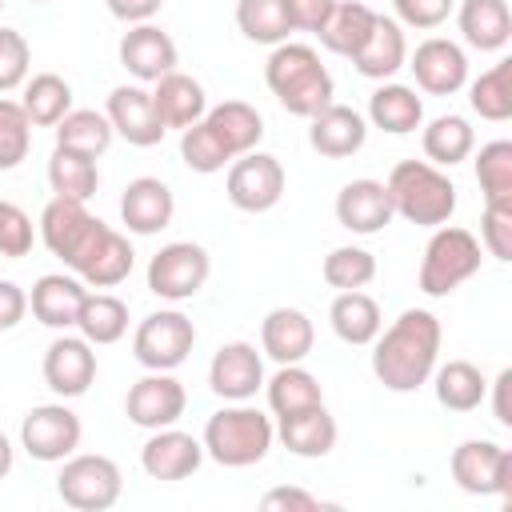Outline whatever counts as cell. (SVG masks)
Instances as JSON below:
<instances>
[{
	"label": "cell",
	"mask_w": 512,
	"mask_h": 512,
	"mask_svg": "<svg viewBox=\"0 0 512 512\" xmlns=\"http://www.w3.org/2000/svg\"><path fill=\"white\" fill-rule=\"evenodd\" d=\"M368 120L372 128L380 132H392V136H408L424 124V100L416 96V88L408 84H380L372 96H368Z\"/></svg>",
	"instance_id": "30"
},
{
	"label": "cell",
	"mask_w": 512,
	"mask_h": 512,
	"mask_svg": "<svg viewBox=\"0 0 512 512\" xmlns=\"http://www.w3.org/2000/svg\"><path fill=\"white\" fill-rule=\"evenodd\" d=\"M192 344H196V324L176 308H160V312H152L136 324L132 356L148 372H172L188 360Z\"/></svg>",
	"instance_id": "8"
},
{
	"label": "cell",
	"mask_w": 512,
	"mask_h": 512,
	"mask_svg": "<svg viewBox=\"0 0 512 512\" xmlns=\"http://www.w3.org/2000/svg\"><path fill=\"white\" fill-rule=\"evenodd\" d=\"M356 72L364 80H388L396 76L404 64H408V40H404V28L392 20V16H380L376 12V24L368 32V40L360 44V52L352 56Z\"/></svg>",
	"instance_id": "26"
},
{
	"label": "cell",
	"mask_w": 512,
	"mask_h": 512,
	"mask_svg": "<svg viewBox=\"0 0 512 512\" xmlns=\"http://www.w3.org/2000/svg\"><path fill=\"white\" fill-rule=\"evenodd\" d=\"M264 392H268V408H272L276 420L292 416V412H304L312 404H324L320 380L300 364H280L272 372V380H264Z\"/></svg>",
	"instance_id": "34"
},
{
	"label": "cell",
	"mask_w": 512,
	"mask_h": 512,
	"mask_svg": "<svg viewBox=\"0 0 512 512\" xmlns=\"http://www.w3.org/2000/svg\"><path fill=\"white\" fill-rule=\"evenodd\" d=\"M452 480L468 496H508L512 492V452L496 440H464L452 460Z\"/></svg>",
	"instance_id": "11"
},
{
	"label": "cell",
	"mask_w": 512,
	"mask_h": 512,
	"mask_svg": "<svg viewBox=\"0 0 512 512\" xmlns=\"http://www.w3.org/2000/svg\"><path fill=\"white\" fill-rule=\"evenodd\" d=\"M420 144H424L428 164H436V168H452V164H460V160L472 156V148H476V132H472V124H468L464 116H452V112H448V116H436V120L424 128Z\"/></svg>",
	"instance_id": "36"
},
{
	"label": "cell",
	"mask_w": 512,
	"mask_h": 512,
	"mask_svg": "<svg viewBox=\"0 0 512 512\" xmlns=\"http://www.w3.org/2000/svg\"><path fill=\"white\" fill-rule=\"evenodd\" d=\"M188 408V392L172 372H148L140 376L124 396V416L136 428H172Z\"/></svg>",
	"instance_id": "13"
},
{
	"label": "cell",
	"mask_w": 512,
	"mask_h": 512,
	"mask_svg": "<svg viewBox=\"0 0 512 512\" xmlns=\"http://www.w3.org/2000/svg\"><path fill=\"white\" fill-rule=\"evenodd\" d=\"M440 340V320L428 308H404L372 340V376L388 392H416L440 364Z\"/></svg>",
	"instance_id": "2"
},
{
	"label": "cell",
	"mask_w": 512,
	"mask_h": 512,
	"mask_svg": "<svg viewBox=\"0 0 512 512\" xmlns=\"http://www.w3.org/2000/svg\"><path fill=\"white\" fill-rule=\"evenodd\" d=\"M120 64L140 84H156L164 72L176 68V40L156 24H132L120 36Z\"/></svg>",
	"instance_id": "20"
},
{
	"label": "cell",
	"mask_w": 512,
	"mask_h": 512,
	"mask_svg": "<svg viewBox=\"0 0 512 512\" xmlns=\"http://www.w3.org/2000/svg\"><path fill=\"white\" fill-rule=\"evenodd\" d=\"M180 160H184L192 172H200V176L224 172V164H232L228 148L220 144V136H216L204 120H196V124H188V128L180 132Z\"/></svg>",
	"instance_id": "43"
},
{
	"label": "cell",
	"mask_w": 512,
	"mask_h": 512,
	"mask_svg": "<svg viewBox=\"0 0 512 512\" xmlns=\"http://www.w3.org/2000/svg\"><path fill=\"white\" fill-rule=\"evenodd\" d=\"M328 324H332V332L344 344H356L360 348V344H372L376 340V332L384 328V316H380V304L368 292L352 288V292H336V300L328 308Z\"/></svg>",
	"instance_id": "31"
},
{
	"label": "cell",
	"mask_w": 512,
	"mask_h": 512,
	"mask_svg": "<svg viewBox=\"0 0 512 512\" xmlns=\"http://www.w3.org/2000/svg\"><path fill=\"white\" fill-rule=\"evenodd\" d=\"M112 124L104 112L96 108H72L60 124H56V148H68V152H80V156H104L108 144H112Z\"/></svg>",
	"instance_id": "38"
},
{
	"label": "cell",
	"mask_w": 512,
	"mask_h": 512,
	"mask_svg": "<svg viewBox=\"0 0 512 512\" xmlns=\"http://www.w3.org/2000/svg\"><path fill=\"white\" fill-rule=\"evenodd\" d=\"M264 84L292 116H304V120L328 108L336 96L332 72L320 64V52L312 44H292V40L276 44L272 56L264 60Z\"/></svg>",
	"instance_id": "3"
},
{
	"label": "cell",
	"mask_w": 512,
	"mask_h": 512,
	"mask_svg": "<svg viewBox=\"0 0 512 512\" xmlns=\"http://www.w3.org/2000/svg\"><path fill=\"white\" fill-rule=\"evenodd\" d=\"M480 240L468 228L456 224H440L432 232V240L424 244V260H420V292L424 296H448L456 292L464 280H472L480 272Z\"/></svg>",
	"instance_id": "6"
},
{
	"label": "cell",
	"mask_w": 512,
	"mask_h": 512,
	"mask_svg": "<svg viewBox=\"0 0 512 512\" xmlns=\"http://www.w3.org/2000/svg\"><path fill=\"white\" fill-rule=\"evenodd\" d=\"M152 104H156L164 128H180V132H184L188 124L204 120V112H208L204 84L192 80L188 72H176V68L164 72V76L156 80V88H152Z\"/></svg>",
	"instance_id": "28"
},
{
	"label": "cell",
	"mask_w": 512,
	"mask_h": 512,
	"mask_svg": "<svg viewBox=\"0 0 512 512\" xmlns=\"http://www.w3.org/2000/svg\"><path fill=\"white\" fill-rule=\"evenodd\" d=\"M456 24L468 48L476 52H500L512 40V8L508 0H460Z\"/></svg>",
	"instance_id": "27"
},
{
	"label": "cell",
	"mask_w": 512,
	"mask_h": 512,
	"mask_svg": "<svg viewBox=\"0 0 512 512\" xmlns=\"http://www.w3.org/2000/svg\"><path fill=\"white\" fill-rule=\"evenodd\" d=\"M224 192H228L232 208H240V212H268L284 196V164L276 156L252 148L228 164Z\"/></svg>",
	"instance_id": "12"
},
{
	"label": "cell",
	"mask_w": 512,
	"mask_h": 512,
	"mask_svg": "<svg viewBox=\"0 0 512 512\" xmlns=\"http://www.w3.org/2000/svg\"><path fill=\"white\" fill-rule=\"evenodd\" d=\"M316 344V328L300 308H272L260 320V348L276 364H300Z\"/></svg>",
	"instance_id": "24"
},
{
	"label": "cell",
	"mask_w": 512,
	"mask_h": 512,
	"mask_svg": "<svg viewBox=\"0 0 512 512\" xmlns=\"http://www.w3.org/2000/svg\"><path fill=\"white\" fill-rule=\"evenodd\" d=\"M480 248L496 260H512V200H484L480 216Z\"/></svg>",
	"instance_id": "46"
},
{
	"label": "cell",
	"mask_w": 512,
	"mask_h": 512,
	"mask_svg": "<svg viewBox=\"0 0 512 512\" xmlns=\"http://www.w3.org/2000/svg\"><path fill=\"white\" fill-rule=\"evenodd\" d=\"M276 440L272 416H264L260 408L232 400L228 408L212 412L204 424V456H212L220 468H252L268 456Z\"/></svg>",
	"instance_id": "5"
},
{
	"label": "cell",
	"mask_w": 512,
	"mask_h": 512,
	"mask_svg": "<svg viewBox=\"0 0 512 512\" xmlns=\"http://www.w3.org/2000/svg\"><path fill=\"white\" fill-rule=\"evenodd\" d=\"M392 8H396V24L400 28L428 32V28H440L452 16L456 0H392Z\"/></svg>",
	"instance_id": "49"
},
{
	"label": "cell",
	"mask_w": 512,
	"mask_h": 512,
	"mask_svg": "<svg viewBox=\"0 0 512 512\" xmlns=\"http://www.w3.org/2000/svg\"><path fill=\"white\" fill-rule=\"evenodd\" d=\"M372 24H376V12H372L368 4H360V0H336L332 16L320 24L316 36H320V44H324L328 52L352 60V56L360 52V44L368 40Z\"/></svg>",
	"instance_id": "33"
},
{
	"label": "cell",
	"mask_w": 512,
	"mask_h": 512,
	"mask_svg": "<svg viewBox=\"0 0 512 512\" xmlns=\"http://www.w3.org/2000/svg\"><path fill=\"white\" fill-rule=\"evenodd\" d=\"M408 68L416 76V84L432 96H452L468 84V56L456 40L448 36H428L416 44V52L408 56Z\"/></svg>",
	"instance_id": "15"
},
{
	"label": "cell",
	"mask_w": 512,
	"mask_h": 512,
	"mask_svg": "<svg viewBox=\"0 0 512 512\" xmlns=\"http://www.w3.org/2000/svg\"><path fill=\"white\" fill-rule=\"evenodd\" d=\"M384 188L392 200V216H404L408 224L440 228L456 212V184L448 180L444 168H436L428 160H400L388 172Z\"/></svg>",
	"instance_id": "4"
},
{
	"label": "cell",
	"mask_w": 512,
	"mask_h": 512,
	"mask_svg": "<svg viewBox=\"0 0 512 512\" xmlns=\"http://www.w3.org/2000/svg\"><path fill=\"white\" fill-rule=\"evenodd\" d=\"M236 24L252 44H284L292 24L284 0H236Z\"/></svg>",
	"instance_id": "41"
},
{
	"label": "cell",
	"mask_w": 512,
	"mask_h": 512,
	"mask_svg": "<svg viewBox=\"0 0 512 512\" xmlns=\"http://www.w3.org/2000/svg\"><path fill=\"white\" fill-rule=\"evenodd\" d=\"M364 140H368V124H364V116L356 112V108H348V104H328V108H320L316 116H308V144L320 152V156H328V160H344V156H356L360 148H364Z\"/></svg>",
	"instance_id": "22"
},
{
	"label": "cell",
	"mask_w": 512,
	"mask_h": 512,
	"mask_svg": "<svg viewBox=\"0 0 512 512\" xmlns=\"http://www.w3.org/2000/svg\"><path fill=\"white\" fill-rule=\"evenodd\" d=\"M12 460H16V452H12V440L0 432V480L12 472Z\"/></svg>",
	"instance_id": "55"
},
{
	"label": "cell",
	"mask_w": 512,
	"mask_h": 512,
	"mask_svg": "<svg viewBox=\"0 0 512 512\" xmlns=\"http://www.w3.org/2000/svg\"><path fill=\"white\" fill-rule=\"evenodd\" d=\"M20 108L32 120V128H56L72 112V88L56 72H36L32 80H24Z\"/></svg>",
	"instance_id": "35"
},
{
	"label": "cell",
	"mask_w": 512,
	"mask_h": 512,
	"mask_svg": "<svg viewBox=\"0 0 512 512\" xmlns=\"http://www.w3.org/2000/svg\"><path fill=\"white\" fill-rule=\"evenodd\" d=\"M108 124L116 136H124L132 148H152L164 140V120L152 104V88L144 84H120L108 92V108H104Z\"/></svg>",
	"instance_id": "14"
},
{
	"label": "cell",
	"mask_w": 512,
	"mask_h": 512,
	"mask_svg": "<svg viewBox=\"0 0 512 512\" xmlns=\"http://www.w3.org/2000/svg\"><path fill=\"white\" fill-rule=\"evenodd\" d=\"M476 184L484 200H512V140H492L480 148Z\"/></svg>",
	"instance_id": "45"
},
{
	"label": "cell",
	"mask_w": 512,
	"mask_h": 512,
	"mask_svg": "<svg viewBox=\"0 0 512 512\" xmlns=\"http://www.w3.org/2000/svg\"><path fill=\"white\" fill-rule=\"evenodd\" d=\"M432 388H436V400L448 408V412H472L484 404L488 396V380L476 364L468 360H448V364H436L432 368Z\"/></svg>",
	"instance_id": "32"
},
{
	"label": "cell",
	"mask_w": 512,
	"mask_h": 512,
	"mask_svg": "<svg viewBox=\"0 0 512 512\" xmlns=\"http://www.w3.org/2000/svg\"><path fill=\"white\" fill-rule=\"evenodd\" d=\"M104 4H108V12H112L116 20H124V24H148V20L160 12L164 0H104Z\"/></svg>",
	"instance_id": "53"
},
{
	"label": "cell",
	"mask_w": 512,
	"mask_h": 512,
	"mask_svg": "<svg viewBox=\"0 0 512 512\" xmlns=\"http://www.w3.org/2000/svg\"><path fill=\"white\" fill-rule=\"evenodd\" d=\"M468 104L480 120H492V124L512 120V60H500L488 72H480L468 84Z\"/></svg>",
	"instance_id": "39"
},
{
	"label": "cell",
	"mask_w": 512,
	"mask_h": 512,
	"mask_svg": "<svg viewBox=\"0 0 512 512\" xmlns=\"http://www.w3.org/2000/svg\"><path fill=\"white\" fill-rule=\"evenodd\" d=\"M208 388L220 400H252L264 388V360H260L256 344H248V340L220 344L208 364Z\"/></svg>",
	"instance_id": "16"
},
{
	"label": "cell",
	"mask_w": 512,
	"mask_h": 512,
	"mask_svg": "<svg viewBox=\"0 0 512 512\" xmlns=\"http://www.w3.org/2000/svg\"><path fill=\"white\" fill-rule=\"evenodd\" d=\"M200 460H204V444L180 428H156L140 448V468L152 480H168V484L192 476Z\"/></svg>",
	"instance_id": "19"
},
{
	"label": "cell",
	"mask_w": 512,
	"mask_h": 512,
	"mask_svg": "<svg viewBox=\"0 0 512 512\" xmlns=\"http://www.w3.org/2000/svg\"><path fill=\"white\" fill-rule=\"evenodd\" d=\"M276 436H280V444H284L292 456H300V460H320V456H328V452L336 448L340 428H336V420H332V412H328L324 404H312V408H304V412L280 416Z\"/></svg>",
	"instance_id": "25"
},
{
	"label": "cell",
	"mask_w": 512,
	"mask_h": 512,
	"mask_svg": "<svg viewBox=\"0 0 512 512\" xmlns=\"http://www.w3.org/2000/svg\"><path fill=\"white\" fill-rule=\"evenodd\" d=\"M336 220L340 228L356 232V236H376L380 228L392 224V200H388V188L384 180H348L340 192H336Z\"/></svg>",
	"instance_id": "18"
},
{
	"label": "cell",
	"mask_w": 512,
	"mask_h": 512,
	"mask_svg": "<svg viewBox=\"0 0 512 512\" xmlns=\"http://www.w3.org/2000/svg\"><path fill=\"white\" fill-rule=\"evenodd\" d=\"M84 424L68 404H36L20 420V444L40 464H60L80 448Z\"/></svg>",
	"instance_id": "10"
},
{
	"label": "cell",
	"mask_w": 512,
	"mask_h": 512,
	"mask_svg": "<svg viewBox=\"0 0 512 512\" xmlns=\"http://www.w3.org/2000/svg\"><path fill=\"white\" fill-rule=\"evenodd\" d=\"M320 276H324V284L336 288V292L364 288V284H372V276H376V256H372L368 248L340 244V248H332V252L324 256Z\"/></svg>",
	"instance_id": "42"
},
{
	"label": "cell",
	"mask_w": 512,
	"mask_h": 512,
	"mask_svg": "<svg viewBox=\"0 0 512 512\" xmlns=\"http://www.w3.org/2000/svg\"><path fill=\"white\" fill-rule=\"evenodd\" d=\"M32 216L12 204V200H0V256L8 260H20L32 252Z\"/></svg>",
	"instance_id": "48"
},
{
	"label": "cell",
	"mask_w": 512,
	"mask_h": 512,
	"mask_svg": "<svg viewBox=\"0 0 512 512\" xmlns=\"http://www.w3.org/2000/svg\"><path fill=\"white\" fill-rule=\"evenodd\" d=\"M96 380V352L84 336H56L44 352V384L60 400H76Z\"/></svg>",
	"instance_id": "17"
},
{
	"label": "cell",
	"mask_w": 512,
	"mask_h": 512,
	"mask_svg": "<svg viewBox=\"0 0 512 512\" xmlns=\"http://www.w3.org/2000/svg\"><path fill=\"white\" fill-rule=\"evenodd\" d=\"M80 336L96 348V344H116L128 332V304L112 292H88L76 316Z\"/></svg>",
	"instance_id": "37"
},
{
	"label": "cell",
	"mask_w": 512,
	"mask_h": 512,
	"mask_svg": "<svg viewBox=\"0 0 512 512\" xmlns=\"http://www.w3.org/2000/svg\"><path fill=\"white\" fill-rule=\"evenodd\" d=\"M172 216H176V196L164 180H156V176L128 180V188L120 196V220L128 224V232L156 236L160 228L172 224Z\"/></svg>",
	"instance_id": "21"
},
{
	"label": "cell",
	"mask_w": 512,
	"mask_h": 512,
	"mask_svg": "<svg viewBox=\"0 0 512 512\" xmlns=\"http://www.w3.org/2000/svg\"><path fill=\"white\" fill-rule=\"evenodd\" d=\"M28 68H32V48H28L24 32L0 28V92L24 88Z\"/></svg>",
	"instance_id": "47"
},
{
	"label": "cell",
	"mask_w": 512,
	"mask_h": 512,
	"mask_svg": "<svg viewBox=\"0 0 512 512\" xmlns=\"http://www.w3.org/2000/svg\"><path fill=\"white\" fill-rule=\"evenodd\" d=\"M336 0H284L292 32H320V24L332 16Z\"/></svg>",
	"instance_id": "50"
},
{
	"label": "cell",
	"mask_w": 512,
	"mask_h": 512,
	"mask_svg": "<svg viewBox=\"0 0 512 512\" xmlns=\"http://www.w3.org/2000/svg\"><path fill=\"white\" fill-rule=\"evenodd\" d=\"M40 240L88 288H116L128 280V272L136 264L128 236L108 228L100 216H92L84 208V200L52 196L40 212Z\"/></svg>",
	"instance_id": "1"
},
{
	"label": "cell",
	"mask_w": 512,
	"mask_h": 512,
	"mask_svg": "<svg viewBox=\"0 0 512 512\" xmlns=\"http://www.w3.org/2000/svg\"><path fill=\"white\" fill-rule=\"evenodd\" d=\"M32 148V120L24 116L20 100L0 96V172H12L28 160Z\"/></svg>",
	"instance_id": "44"
},
{
	"label": "cell",
	"mask_w": 512,
	"mask_h": 512,
	"mask_svg": "<svg viewBox=\"0 0 512 512\" xmlns=\"http://www.w3.org/2000/svg\"><path fill=\"white\" fill-rule=\"evenodd\" d=\"M204 124L220 136V144L228 148V156H244L264 140V116L248 104V100H224L216 108L204 112Z\"/></svg>",
	"instance_id": "29"
},
{
	"label": "cell",
	"mask_w": 512,
	"mask_h": 512,
	"mask_svg": "<svg viewBox=\"0 0 512 512\" xmlns=\"http://www.w3.org/2000/svg\"><path fill=\"white\" fill-rule=\"evenodd\" d=\"M120 488H124V476H120L112 456H100V452L96 456L92 452L76 456L72 452L68 460H60L56 492L76 512H104V508H112L120 500Z\"/></svg>",
	"instance_id": "7"
},
{
	"label": "cell",
	"mask_w": 512,
	"mask_h": 512,
	"mask_svg": "<svg viewBox=\"0 0 512 512\" xmlns=\"http://www.w3.org/2000/svg\"><path fill=\"white\" fill-rule=\"evenodd\" d=\"M88 296V284L80 276H64V272H48L32 284L28 292V308L32 316L44 324V328H76V316H80V304Z\"/></svg>",
	"instance_id": "23"
},
{
	"label": "cell",
	"mask_w": 512,
	"mask_h": 512,
	"mask_svg": "<svg viewBox=\"0 0 512 512\" xmlns=\"http://www.w3.org/2000/svg\"><path fill=\"white\" fill-rule=\"evenodd\" d=\"M48 184H52L56 196L88 200V196H96V184H100L96 160L80 156V152H68V148H56L52 160H48Z\"/></svg>",
	"instance_id": "40"
},
{
	"label": "cell",
	"mask_w": 512,
	"mask_h": 512,
	"mask_svg": "<svg viewBox=\"0 0 512 512\" xmlns=\"http://www.w3.org/2000/svg\"><path fill=\"white\" fill-rule=\"evenodd\" d=\"M32 4H48V0H32Z\"/></svg>",
	"instance_id": "56"
},
{
	"label": "cell",
	"mask_w": 512,
	"mask_h": 512,
	"mask_svg": "<svg viewBox=\"0 0 512 512\" xmlns=\"http://www.w3.org/2000/svg\"><path fill=\"white\" fill-rule=\"evenodd\" d=\"M260 508H268V512H276V508L316 512V508H324V500H320V496H312V492H304V488H272V492H264Z\"/></svg>",
	"instance_id": "52"
},
{
	"label": "cell",
	"mask_w": 512,
	"mask_h": 512,
	"mask_svg": "<svg viewBox=\"0 0 512 512\" xmlns=\"http://www.w3.org/2000/svg\"><path fill=\"white\" fill-rule=\"evenodd\" d=\"M28 312V292L16 280H0V332H12Z\"/></svg>",
	"instance_id": "51"
},
{
	"label": "cell",
	"mask_w": 512,
	"mask_h": 512,
	"mask_svg": "<svg viewBox=\"0 0 512 512\" xmlns=\"http://www.w3.org/2000/svg\"><path fill=\"white\" fill-rule=\"evenodd\" d=\"M212 260L192 240H172L148 260V292L160 300H192L208 284Z\"/></svg>",
	"instance_id": "9"
},
{
	"label": "cell",
	"mask_w": 512,
	"mask_h": 512,
	"mask_svg": "<svg viewBox=\"0 0 512 512\" xmlns=\"http://www.w3.org/2000/svg\"><path fill=\"white\" fill-rule=\"evenodd\" d=\"M0 8H4V0H0Z\"/></svg>",
	"instance_id": "57"
},
{
	"label": "cell",
	"mask_w": 512,
	"mask_h": 512,
	"mask_svg": "<svg viewBox=\"0 0 512 512\" xmlns=\"http://www.w3.org/2000/svg\"><path fill=\"white\" fill-rule=\"evenodd\" d=\"M508 384H512V368H504V372L496 376V384H492V388H496V400H492V408H496V420H500L504 428L512 424V412H508Z\"/></svg>",
	"instance_id": "54"
}]
</instances>
